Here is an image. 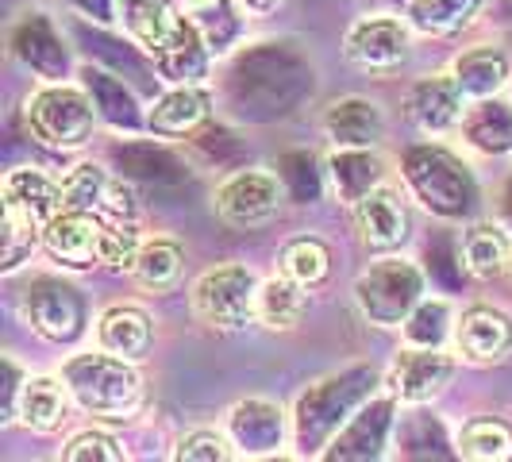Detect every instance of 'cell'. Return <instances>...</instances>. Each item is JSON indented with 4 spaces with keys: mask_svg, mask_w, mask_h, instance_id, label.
I'll return each mask as SVG.
<instances>
[{
    "mask_svg": "<svg viewBox=\"0 0 512 462\" xmlns=\"http://www.w3.org/2000/svg\"><path fill=\"white\" fill-rule=\"evenodd\" d=\"M378 389V370L374 366H347L324 382L308 385L297 401V416H293V436H297V447L301 451H320L328 447L339 428L355 416V412L374 397Z\"/></svg>",
    "mask_w": 512,
    "mask_h": 462,
    "instance_id": "obj_1",
    "label": "cell"
},
{
    "mask_svg": "<svg viewBox=\"0 0 512 462\" xmlns=\"http://www.w3.org/2000/svg\"><path fill=\"white\" fill-rule=\"evenodd\" d=\"M401 178L409 193L439 220H462L478 208V181L455 151L420 143L401 158Z\"/></svg>",
    "mask_w": 512,
    "mask_h": 462,
    "instance_id": "obj_2",
    "label": "cell"
},
{
    "mask_svg": "<svg viewBox=\"0 0 512 462\" xmlns=\"http://www.w3.org/2000/svg\"><path fill=\"white\" fill-rule=\"evenodd\" d=\"M62 382L77 405L93 416L124 420L143 405V378L135 374V366L104 347L97 355H74L62 362Z\"/></svg>",
    "mask_w": 512,
    "mask_h": 462,
    "instance_id": "obj_3",
    "label": "cell"
},
{
    "mask_svg": "<svg viewBox=\"0 0 512 462\" xmlns=\"http://www.w3.org/2000/svg\"><path fill=\"white\" fill-rule=\"evenodd\" d=\"M27 128L39 143H47L54 151H74L85 147L89 135L97 128V104L89 97V89L66 85V81H47L27 97Z\"/></svg>",
    "mask_w": 512,
    "mask_h": 462,
    "instance_id": "obj_4",
    "label": "cell"
},
{
    "mask_svg": "<svg viewBox=\"0 0 512 462\" xmlns=\"http://www.w3.org/2000/svg\"><path fill=\"white\" fill-rule=\"evenodd\" d=\"M359 312L378 328H401L424 301V274L409 258H378L355 282Z\"/></svg>",
    "mask_w": 512,
    "mask_h": 462,
    "instance_id": "obj_5",
    "label": "cell"
},
{
    "mask_svg": "<svg viewBox=\"0 0 512 462\" xmlns=\"http://www.w3.org/2000/svg\"><path fill=\"white\" fill-rule=\"evenodd\" d=\"M189 301H193L197 320H205L208 328L239 332V328H247L255 320L258 278L243 262H228V266L205 270L193 285Z\"/></svg>",
    "mask_w": 512,
    "mask_h": 462,
    "instance_id": "obj_6",
    "label": "cell"
},
{
    "mask_svg": "<svg viewBox=\"0 0 512 462\" xmlns=\"http://www.w3.org/2000/svg\"><path fill=\"white\" fill-rule=\"evenodd\" d=\"M20 308L31 332H39L51 343H74L85 332V297L70 282L54 274H35L27 278L20 293Z\"/></svg>",
    "mask_w": 512,
    "mask_h": 462,
    "instance_id": "obj_7",
    "label": "cell"
},
{
    "mask_svg": "<svg viewBox=\"0 0 512 462\" xmlns=\"http://www.w3.org/2000/svg\"><path fill=\"white\" fill-rule=\"evenodd\" d=\"M285 197L289 193H285L278 174L247 166V170H231L228 178L216 185V212H220V220L228 228L251 231L270 224L278 216Z\"/></svg>",
    "mask_w": 512,
    "mask_h": 462,
    "instance_id": "obj_8",
    "label": "cell"
},
{
    "mask_svg": "<svg viewBox=\"0 0 512 462\" xmlns=\"http://www.w3.org/2000/svg\"><path fill=\"white\" fill-rule=\"evenodd\" d=\"M112 220L85 208H62L51 224L43 228V251L70 270H93L104 266V243H108Z\"/></svg>",
    "mask_w": 512,
    "mask_h": 462,
    "instance_id": "obj_9",
    "label": "cell"
},
{
    "mask_svg": "<svg viewBox=\"0 0 512 462\" xmlns=\"http://www.w3.org/2000/svg\"><path fill=\"white\" fill-rule=\"evenodd\" d=\"M409 27V20H397V16H359L343 35V54L351 66H359L366 74H389L412 51Z\"/></svg>",
    "mask_w": 512,
    "mask_h": 462,
    "instance_id": "obj_10",
    "label": "cell"
},
{
    "mask_svg": "<svg viewBox=\"0 0 512 462\" xmlns=\"http://www.w3.org/2000/svg\"><path fill=\"white\" fill-rule=\"evenodd\" d=\"M455 378V359L443 351V347H409L393 359L389 374H385V385L397 401L405 405H424L439 397Z\"/></svg>",
    "mask_w": 512,
    "mask_h": 462,
    "instance_id": "obj_11",
    "label": "cell"
},
{
    "mask_svg": "<svg viewBox=\"0 0 512 462\" xmlns=\"http://www.w3.org/2000/svg\"><path fill=\"white\" fill-rule=\"evenodd\" d=\"M62 197L70 208L97 212L104 220H135V212H139L124 174H108L93 162H81L62 178Z\"/></svg>",
    "mask_w": 512,
    "mask_h": 462,
    "instance_id": "obj_12",
    "label": "cell"
},
{
    "mask_svg": "<svg viewBox=\"0 0 512 462\" xmlns=\"http://www.w3.org/2000/svg\"><path fill=\"white\" fill-rule=\"evenodd\" d=\"M8 51L20 66H27L43 81H66L70 74V51H66L58 27L51 24V16H43V12H27L24 20L8 31Z\"/></svg>",
    "mask_w": 512,
    "mask_h": 462,
    "instance_id": "obj_13",
    "label": "cell"
},
{
    "mask_svg": "<svg viewBox=\"0 0 512 462\" xmlns=\"http://www.w3.org/2000/svg\"><path fill=\"white\" fill-rule=\"evenodd\" d=\"M228 436L247 459H266L278 455L289 439V416L282 405L266 397H247L228 412Z\"/></svg>",
    "mask_w": 512,
    "mask_h": 462,
    "instance_id": "obj_14",
    "label": "cell"
},
{
    "mask_svg": "<svg viewBox=\"0 0 512 462\" xmlns=\"http://www.w3.org/2000/svg\"><path fill=\"white\" fill-rule=\"evenodd\" d=\"M4 220H20L27 228L43 231L54 216L66 208V197H62V181L47 178L43 170H12L4 178Z\"/></svg>",
    "mask_w": 512,
    "mask_h": 462,
    "instance_id": "obj_15",
    "label": "cell"
},
{
    "mask_svg": "<svg viewBox=\"0 0 512 462\" xmlns=\"http://www.w3.org/2000/svg\"><path fill=\"white\" fill-rule=\"evenodd\" d=\"M455 351L474 366H493L512 355V316L493 305H470L455 320Z\"/></svg>",
    "mask_w": 512,
    "mask_h": 462,
    "instance_id": "obj_16",
    "label": "cell"
},
{
    "mask_svg": "<svg viewBox=\"0 0 512 462\" xmlns=\"http://www.w3.org/2000/svg\"><path fill=\"white\" fill-rule=\"evenodd\" d=\"M466 93L459 89L455 74H436V77H420L405 97V112L416 128L424 135H447L462 124L466 116Z\"/></svg>",
    "mask_w": 512,
    "mask_h": 462,
    "instance_id": "obj_17",
    "label": "cell"
},
{
    "mask_svg": "<svg viewBox=\"0 0 512 462\" xmlns=\"http://www.w3.org/2000/svg\"><path fill=\"white\" fill-rule=\"evenodd\" d=\"M393 393L389 397H370L328 443L324 459H378L385 439L393 432Z\"/></svg>",
    "mask_w": 512,
    "mask_h": 462,
    "instance_id": "obj_18",
    "label": "cell"
},
{
    "mask_svg": "<svg viewBox=\"0 0 512 462\" xmlns=\"http://www.w3.org/2000/svg\"><path fill=\"white\" fill-rule=\"evenodd\" d=\"M355 228L370 251H393L409 239V208L393 185H378L355 205Z\"/></svg>",
    "mask_w": 512,
    "mask_h": 462,
    "instance_id": "obj_19",
    "label": "cell"
},
{
    "mask_svg": "<svg viewBox=\"0 0 512 462\" xmlns=\"http://www.w3.org/2000/svg\"><path fill=\"white\" fill-rule=\"evenodd\" d=\"M151 62L162 81L170 85H201L208 77V62H212V51H208L201 27L193 24L189 16L181 20V27L151 51Z\"/></svg>",
    "mask_w": 512,
    "mask_h": 462,
    "instance_id": "obj_20",
    "label": "cell"
},
{
    "mask_svg": "<svg viewBox=\"0 0 512 462\" xmlns=\"http://www.w3.org/2000/svg\"><path fill=\"white\" fill-rule=\"evenodd\" d=\"M212 112V93L201 85H174L170 93H162L147 112V128L158 139H181V135H197L208 124Z\"/></svg>",
    "mask_w": 512,
    "mask_h": 462,
    "instance_id": "obj_21",
    "label": "cell"
},
{
    "mask_svg": "<svg viewBox=\"0 0 512 462\" xmlns=\"http://www.w3.org/2000/svg\"><path fill=\"white\" fill-rule=\"evenodd\" d=\"M459 262L462 270L478 282H497L512 274V239L501 224L478 220L459 235Z\"/></svg>",
    "mask_w": 512,
    "mask_h": 462,
    "instance_id": "obj_22",
    "label": "cell"
},
{
    "mask_svg": "<svg viewBox=\"0 0 512 462\" xmlns=\"http://www.w3.org/2000/svg\"><path fill=\"white\" fill-rule=\"evenodd\" d=\"M97 343L104 351L120 355L128 362L147 359L154 343V324L147 316V308L139 305H108L97 320Z\"/></svg>",
    "mask_w": 512,
    "mask_h": 462,
    "instance_id": "obj_23",
    "label": "cell"
},
{
    "mask_svg": "<svg viewBox=\"0 0 512 462\" xmlns=\"http://www.w3.org/2000/svg\"><path fill=\"white\" fill-rule=\"evenodd\" d=\"M328 181L343 205H359L366 193L385 185V162L374 147H335L328 158Z\"/></svg>",
    "mask_w": 512,
    "mask_h": 462,
    "instance_id": "obj_24",
    "label": "cell"
},
{
    "mask_svg": "<svg viewBox=\"0 0 512 462\" xmlns=\"http://www.w3.org/2000/svg\"><path fill=\"white\" fill-rule=\"evenodd\" d=\"M324 135L335 147H378L385 135L382 108L366 97H343L324 112Z\"/></svg>",
    "mask_w": 512,
    "mask_h": 462,
    "instance_id": "obj_25",
    "label": "cell"
},
{
    "mask_svg": "<svg viewBox=\"0 0 512 462\" xmlns=\"http://www.w3.org/2000/svg\"><path fill=\"white\" fill-rule=\"evenodd\" d=\"M451 74L459 81V89L466 93V101H486V97H497L505 85L512 81L509 70V54L505 47H493V43H482V47H470L455 58Z\"/></svg>",
    "mask_w": 512,
    "mask_h": 462,
    "instance_id": "obj_26",
    "label": "cell"
},
{
    "mask_svg": "<svg viewBox=\"0 0 512 462\" xmlns=\"http://www.w3.org/2000/svg\"><path fill=\"white\" fill-rule=\"evenodd\" d=\"M462 139L482 154H509L512 151V104L501 97H486V101H470L466 116H462Z\"/></svg>",
    "mask_w": 512,
    "mask_h": 462,
    "instance_id": "obj_27",
    "label": "cell"
},
{
    "mask_svg": "<svg viewBox=\"0 0 512 462\" xmlns=\"http://www.w3.org/2000/svg\"><path fill=\"white\" fill-rule=\"evenodd\" d=\"M70 389L58 378H31L27 374L24 397H20V412L16 420L31 428V432H54L70 420Z\"/></svg>",
    "mask_w": 512,
    "mask_h": 462,
    "instance_id": "obj_28",
    "label": "cell"
},
{
    "mask_svg": "<svg viewBox=\"0 0 512 462\" xmlns=\"http://www.w3.org/2000/svg\"><path fill=\"white\" fill-rule=\"evenodd\" d=\"M120 20H124L131 39L151 54L154 47H162L178 31L185 16L178 12L174 0H120Z\"/></svg>",
    "mask_w": 512,
    "mask_h": 462,
    "instance_id": "obj_29",
    "label": "cell"
},
{
    "mask_svg": "<svg viewBox=\"0 0 512 462\" xmlns=\"http://www.w3.org/2000/svg\"><path fill=\"white\" fill-rule=\"evenodd\" d=\"M185 16L201 27L212 58H220L239 43L247 8L239 0H185Z\"/></svg>",
    "mask_w": 512,
    "mask_h": 462,
    "instance_id": "obj_30",
    "label": "cell"
},
{
    "mask_svg": "<svg viewBox=\"0 0 512 462\" xmlns=\"http://www.w3.org/2000/svg\"><path fill=\"white\" fill-rule=\"evenodd\" d=\"M305 285H297L293 278H270V282L258 285V305H255V320L270 332H289L301 324L305 316Z\"/></svg>",
    "mask_w": 512,
    "mask_h": 462,
    "instance_id": "obj_31",
    "label": "cell"
},
{
    "mask_svg": "<svg viewBox=\"0 0 512 462\" xmlns=\"http://www.w3.org/2000/svg\"><path fill=\"white\" fill-rule=\"evenodd\" d=\"M85 77V89H89V97L97 104V116H101L104 124H112V128H124V131H135L143 124V116H139V104L131 97V89L120 81L116 74H108V70H81Z\"/></svg>",
    "mask_w": 512,
    "mask_h": 462,
    "instance_id": "obj_32",
    "label": "cell"
},
{
    "mask_svg": "<svg viewBox=\"0 0 512 462\" xmlns=\"http://www.w3.org/2000/svg\"><path fill=\"white\" fill-rule=\"evenodd\" d=\"M278 274L293 278L305 289H320V285L332 278V247L316 235H297L289 239L278 255Z\"/></svg>",
    "mask_w": 512,
    "mask_h": 462,
    "instance_id": "obj_33",
    "label": "cell"
},
{
    "mask_svg": "<svg viewBox=\"0 0 512 462\" xmlns=\"http://www.w3.org/2000/svg\"><path fill=\"white\" fill-rule=\"evenodd\" d=\"M181 270H185V251H181L174 239H151V243H143V251H139L135 266H131L135 282L143 285L147 293H170L181 282Z\"/></svg>",
    "mask_w": 512,
    "mask_h": 462,
    "instance_id": "obj_34",
    "label": "cell"
},
{
    "mask_svg": "<svg viewBox=\"0 0 512 462\" xmlns=\"http://www.w3.org/2000/svg\"><path fill=\"white\" fill-rule=\"evenodd\" d=\"M486 8V0H409V24L424 35H455L470 24L478 12Z\"/></svg>",
    "mask_w": 512,
    "mask_h": 462,
    "instance_id": "obj_35",
    "label": "cell"
},
{
    "mask_svg": "<svg viewBox=\"0 0 512 462\" xmlns=\"http://www.w3.org/2000/svg\"><path fill=\"white\" fill-rule=\"evenodd\" d=\"M455 451L462 459L478 462H505L512 459V428L497 416H478L470 420L455 439Z\"/></svg>",
    "mask_w": 512,
    "mask_h": 462,
    "instance_id": "obj_36",
    "label": "cell"
},
{
    "mask_svg": "<svg viewBox=\"0 0 512 462\" xmlns=\"http://www.w3.org/2000/svg\"><path fill=\"white\" fill-rule=\"evenodd\" d=\"M405 343L409 347H443L451 335H455V316L451 305L443 297H424L420 305L412 308V316L401 324Z\"/></svg>",
    "mask_w": 512,
    "mask_h": 462,
    "instance_id": "obj_37",
    "label": "cell"
},
{
    "mask_svg": "<svg viewBox=\"0 0 512 462\" xmlns=\"http://www.w3.org/2000/svg\"><path fill=\"white\" fill-rule=\"evenodd\" d=\"M116 162H120V174L139 181H181L185 178V166L170 151L154 147V143H128L116 151Z\"/></svg>",
    "mask_w": 512,
    "mask_h": 462,
    "instance_id": "obj_38",
    "label": "cell"
},
{
    "mask_svg": "<svg viewBox=\"0 0 512 462\" xmlns=\"http://www.w3.org/2000/svg\"><path fill=\"white\" fill-rule=\"evenodd\" d=\"M278 178H282L285 193L293 201H308L320 193V170H316V154L312 151H289L278 162Z\"/></svg>",
    "mask_w": 512,
    "mask_h": 462,
    "instance_id": "obj_39",
    "label": "cell"
},
{
    "mask_svg": "<svg viewBox=\"0 0 512 462\" xmlns=\"http://www.w3.org/2000/svg\"><path fill=\"white\" fill-rule=\"evenodd\" d=\"M239 455V447L231 443V436H220L212 428H197L178 443L174 459H197V462H228Z\"/></svg>",
    "mask_w": 512,
    "mask_h": 462,
    "instance_id": "obj_40",
    "label": "cell"
},
{
    "mask_svg": "<svg viewBox=\"0 0 512 462\" xmlns=\"http://www.w3.org/2000/svg\"><path fill=\"white\" fill-rule=\"evenodd\" d=\"M62 459L66 462H89V459L120 462L124 459V447L108 436V432H93V428H89V432H77V436L62 447Z\"/></svg>",
    "mask_w": 512,
    "mask_h": 462,
    "instance_id": "obj_41",
    "label": "cell"
},
{
    "mask_svg": "<svg viewBox=\"0 0 512 462\" xmlns=\"http://www.w3.org/2000/svg\"><path fill=\"white\" fill-rule=\"evenodd\" d=\"M27 374L12 355H4V420H16L20 412V397H24Z\"/></svg>",
    "mask_w": 512,
    "mask_h": 462,
    "instance_id": "obj_42",
    "label": "cell"
},
{
    "mask_svg": "<svg viewBox=\"0 0 512 462\" xmlns=\"http://www.w3.org/2000/svg\"><path fill=\"white\" fill-rule=\"evenodd\" d=\"M74 8H81L89 20H97V24H112L116 20V12H120V0H70Z\"/></svg>",
    "mask_w": 512,
    "mask_h": 462,
    "instance_id": "obj_43",
    "label": "cell"
},
{
    "mask_svg": "<svg viewBox=\"0 0 512 462\" xmlns=\"http://www.w3.org/2000/svg\"><path fill=\"white\" fill-rule=\"evenodd\" d=\"M243 8H247V16L251 20H266V16H274L278 8H282L285 0H239Z\"/></svg>",
    "mask_w": 512,
    "mask_h": 462,
    "instance_id": "obj_44",
    "label": "cell"
},
{
    "mask_svg": "<svg viewBox=\"0 0 512 462\" xmlns=\"http://www.w3.org/2000/svg\"><path fill=\"white\" fill-rule=\"evenodd\" d=\"M501 216H505V224L512 228V178L505 181V189H501Z\"/></svg>",
    "mask_w": 512,
    "mask_h": 462,
    "instance_id": "obj_45",
    "label": "cell"
},
{
    "mask_svg": "<svg viewBox=\"0 0 512 462\" xmlns=\"http://www.w3.org/2000/svg\"><path fill=\"white\" fill-rule=\"evenodd\" d=\"M509 97H512V81H509Z\"/></svg>",
    "mask_w": 512,
    "mask_h": 462,
    "instance_id": "obj_46",
    "label": "cell"
}]
</instances>
